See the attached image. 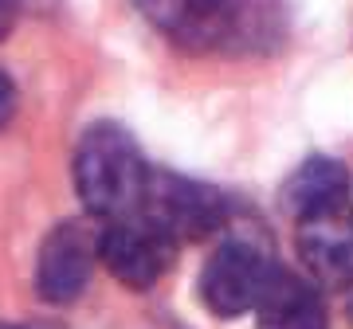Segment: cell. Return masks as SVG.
Here are the masks:
<instances>
[{"instance_id":"1","label":"cell","mask_w":353,"mask_h":329,"mask_svg":"<svg viewBox=\"0 0 353 329\" xmlns=\"http://www.w3.org/2000/svg\"><path fill=\"white\" fill-rule=\"evenodd\" d=\"M157 32L192 55L259 51L279 36V0H138Z\"/></svg>"},{"instance_id":"2","label":"cell","mask_w":353,"mask_h":329,"mask_svg":"<svg viewBox=\"0 0 353 329\" xmlns=\"http://www.w3.org/2000/svg\"><path fill=\"white\" fill-rule=\"evenodd\" d=\"M150 184V164L138 141L114 122H94L75 145V189L99 220H126L138 215L141 196Z\"/></svg>"},{"instance_id":"3","label":"cell","mask_w":353,"mask_h":329,"mask_svg":"<svg viewBox=\"0 0 353 329\" xmlns=\"http://www.w3.org/2000/svg\"><path fill=\"white\" fill-rule=\"evenodd\" d=\"M138 215L153 224L169 243H196L220 231V224L228 220V200L220 196V189L204 180L150 169V184H145Z\"/></svg>"},{"instance_id":"4","label":"cell","mask_w":353,"mask_h":329,"mask_svg":"<svg viewBox=\"0 0 353 329\" xmlns=\"http://www.w3.org/2000/svg\"><path fill=\"white\" fill-rule=\"evenodd\" d=\"M275 270L279 266L263 247H255L252 240H228L204 263L201 298L216 317L252 314L275 279Z\"/></svg>"},{"instance_id":"5","label":"cell","mask_w":353,"mask_h":329,"mask_svg":"<svg viewBox=\"0 0 353 329\" xmlns=\"http://www.w3.org/2000/svg\"><path fill=\"white\" fill-rule=\"evenodd\" d=\"M99 263V235L87 224H59L36 255V294L51 306H71L90 286Z\"/></svg>"},{"instance_id":"6","label":"cell","mask_w":353,"mask_h":329,"mask_svg":"<svg viewBox=\"0 0 353 329\" xmlns=\"http://www.w3.org/2000/svg\"><path fill=\"white\" fill-rule=\"evenodd\" d=\"M173 247L176 243H169L141 215L110 220L99 231V263L122 286H130V290H150V286H157V279L165 275V266L173 259Z\"/></svg>"},{"instance_id":"7","label":"cell","mask_w":353,"mask_h":329,"mask_svg":"<svg viewBox=\"0 0 353 329\" xmlns=\"http://www.w3.org/2000/svg\"><path fill=\"white\" fill-rule=\"evenodd\" d=\"M299 228V255L310 270L314 286L345 290L353 286V212L350 204L294 220Z\"/></svg>"},{"instance_id":"8","label":"cell","mask_w":353,"mask_h":329,"mask_svg":"<svg viewBox=\"0 0 353 329\" xmlns=\"http://www.w3.org/2000/svg\"><path fill=\"white\" fill-rule=\"evenodd\" d=\"M255 329H330L318 286L303 275L275 270L267 294L255 306Z\"/></svg>"},{"instance_id":"9","label":"cell","mask_w":353,"mask_h":329,"mask_svg":"<svg viewBox=\"0 0 353 329\" xmlns=\"http://www.w3.org/2000/svg\"><path fill=\"white\" fill-rule=\"evenodd\" d=\"M283 204L294 220L326 212V208H341V204H350V177L338 161L310 157L290 173L287 189H283Z\"/></svg>"},{"instance_id":"10","label":"cell","mask_w":353,"mask_h":329,"mask_svg":"<svg viewBox=\"0 0 353 329\" xmlns=\"http://www.w3.org/2000/svg\"><path fill=\"white\" fill-rule=\"evenodd\" d=\"M12 114H16V87H12V78L0 71V129L12 122Z\"/></svg>"},{"instance_id":"11","label":"cell","mask_w":353,"mask_h":329,"mask_svg":"<svg viewBox=\"0 0 353 329\" xmlns=\"http://www.w3.org/2000/svg\"><path fill=\"white\" fill-rule=\"evenodd\" d=\"M16 16H20V0H0V39L12 32Z\"/></svg>"},{"instance_id":"12","label":"cell","mask_w":353,"mask_h":329,"mask_svg":"<svg viewBox=\"0 0 353 329\" xmlns=\"http://www.w3.org/2000/svg\"><path fill=\"white\" fill-rule=\"evenodd\" d=\"M0 329H55V326H16V321H0Z\"/></svg>"},{"instance_id":"13","label":"cell","mask_w":353,"mask_h":329,"mask_svg":"<svg viewBox=\"0 0 353 329\" xmlns=\"http://www.w3.org/2000/svg\"><path fill=\"white\" fill-rule=\"evenodd\" d=\"M350 317H353V310H350Z\"/></svg>"}]
</instances>
